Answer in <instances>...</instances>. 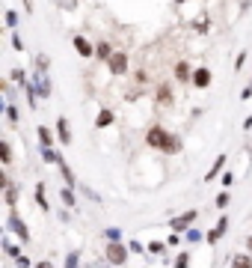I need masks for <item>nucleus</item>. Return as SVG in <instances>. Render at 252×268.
Wrapping results in <instances>:
<instances>
[{"label":"nucleus","instance_id":"nucleus-47","mask_svg":"<svg viewBox=\"0 0 252 268\" xmlns=\"http://www.w3.org/2000/svg\"><path fill=\"white\" fill-rule=\"evenodd\" d=\"M101 268H113V265H110V262H104V265H101Z\"/></svg>","mask_w":252,"mask_h":268},{"label":"nucleus","instance_id":"nucleus-43","mask_svg":"<svg viewBox=\"0 0 252 268\" xmlns=\"http://www.w3.org/2000/svg\"><path fill=\"white\" fill-rule=\"evenodd\" d=\"M240 99H243V101H249V99H252V84L246 87V90H243V93H240Z\"/></svg>","mask_w":252,"mask_h":268},{"label":"nucleus","instance_id":"nucleus-46","mask_svg":"<svg viewBox=\"0 0 252 268\" xmlns=\"http://www.w3.org/2000/svg\"><path fill=\"white\" fill-rule=\"evenodd\" d=\"M246 250L252 253V235H246Z\"/></svg>","mask_w":252,"mask_h":268},{"label":"nucleus","instance_id":"nucleus-32","mask_svg":"<svg viewBox=\"0 0 252 268\" xmlns=\"http://www.w3.org/2000/svg\"><path fill=\"white\" fill-rule=\"evenodd\" d=\"M104 238H107V241H122V230H119V227H107V230H104Z\"/></svg>","mask_w":252,"mask_h":268},{"label":"nucleus","instance_id":"nucleus-34","mask_svg":"<svg viewBox=\"0 0 252 268\" xmlns=\"http://www.w3.org/2000/svg\"><path fill=\"white\" fill-rule=\"evenodd\" d=\"M134 81H137L140 87H146V84H149V72H146V69H137V72H134Z\"/></svg>","mask_w":252,"mask_h":268},{"label":"nucleus","instance_id":"nucleus-17","mask_svg":"<svg viewBox=\"0 0 252 268\" xmlns=\"http://www.w3.org/2000/svg\"><path fill=\"white\" fill-rule=\"evenodd\" d=\"M39 155H42V161H45V164H60V158H63L54 146H42V149H39Z\"/></svg>","mask_w":252,"mask_h":268},{"label":"nucleus","instance_id":"nucleus-14","mask_svg":"<svg viewBox=\"0 0 252 268\" xmlns=\"http://www.w3.org/2000/svg\"><path fill=\"white\" fill-rule=\"evenodd\" d=\"M116 122V113L110 110V107H101L98 113H95V128H110Z\"/></svg>","mask_w":252,"mask_h":268},{"label":"nucleus","instance_id":"nucleus-39","mask_svg":"<svg viewBox=\"0 0 252 268\" xmlns=\"http://www.w3.org/2000/svg\"><path fill=\"white\" fill-rule=\"evenodd\" d=\"M243 66H246V51H240V54H237V60H234V72H240Z\"/></svg>","mask_w":252,"mask_h":268},{"label":"nucleus","instance_id":"nucleus-30","mask_svg":"<svg viewBox=\"0 0 252 268\" xmlns=\"http://www.w3.org/2000/svg\"><path fill=\"white\" fill-rule=\"evenodd\" d=\"M9 81L24 84V81H27V72H24V69H9Z\"/></svg>","mask_w":252,"mask_h":268},{"label":"nucleus","instance_id":"nucleus-5","mask_svg":"<svg viewBox=\"0 0 252 268\" xmlns=\"http://www.w3.org/2000/svg\"><path fill=\"white\" fill-rule=\"evenodd\" d=\"M71 48H74V54H77V57H83V60H95V42H89L83 33L71 36Z\"/></svg>","mask_w":252,"mask_h":268},{"label":"nucleus","instance_id":"nucleus-22","mask_svg":"<svg viewBox=\"0 0 252 268\" xmlns=\"http://www.w3.org/2000/svg\"><path fill=\"white\" fill-rule=\"evenodd\" d=\"M0 161H3V167H12V146H9V140H0Z\"/></svg>","mask_w":252,"mask_h":268},{"label":"nucleus","instance_id":"nucleus-36","mask_svg":"<svg viewBox=\"0 0 252 268\" xmlns=\"http://www.w3.org/2000/svg\"><path fill=\"white\" fill-rule=\"evenodd\" d=\"M15 265H18V268H33V265H36V262H33V259H30V256H27V253H21V256L15 259Z\"/></svg>","mask_w":252,"mask_h":268},{"label":"nucleus","instance_id":"nucleus-4","mask_svg":"<svg viewBox=\"0 0 252 268\" xmlns=\"http://www.w3.org/2000/svg\"><path fill=\"white\" fill-rule=\"evenodd\" d=\"M6 230H12V233L18 235V241H24V244L30 241V227H27V224L18 218V212H15V209H9V218H6Z\"/></svg>","mask_w":252,"mask_h":268},{"label":"nucleus","instance_id":"nucleus-3","mask_svg":"<svg viewBox=\"0 0 252 268\" xmlns=\"http://www.w3.org/2000/svg\"><path fill=\"white\" fill-rule=\"evenodd\" d=\"M104 66H107V72H110L113 78H125L128 72H131V57H128V51L116 48V54H113Z\"/></svg>","mask_w":252,"mask_h":268},{"label":"nucleus","instance_id":"nucleus-20","mask_svg":"<svg viewBox=\"0 0 252 268\" xmlns=\"http://www.w3.org/2000/svg\"><path fill=\"white\" fill-rule=\"evenodd\" d=\"M228 268H252V256L249 253H234Z\"/></svg>","mask_w":252,"mask_h":268},{"label":"nucleus","instance_id":"nucleus-37","mask_svg":"<svg viewBox=\"0 0 252 268\" xmlns=\"http://www.w3.org/2000/svg\"><path fill=\"white\" fill-rule=\"evenodd\" d=\"M181 241H184V235H181V233H172L169 238H166V244H169V247H178Z\"/></svg>","mask_w":252,"mask_h":268},{"label":"nucleus","instance_id":"nucleus-13","mask_svg":"<svg viewBox=\"0 0 252 268\" xmlns=\"http://www.w3.org/2000/svg\"><path fill=\"white\" fill-rule=\"evenodd\" d=\"M225 230H228V218L222 215L220 221H217V227H214L211 233H205V241H208V244H217V241H220L222 235H225Z\"/></svg>","mask_w":252,"mask_h":268},{"label":"nucleus","instance_id":"nucleus-35","mask_svg":"<svg viewBox=\"0 0 252 268\" xmlns=\"http://www.w3.org/2000/svg\"><path fill=\"white\" fill-rule=\"evenodd\" d=\"M12 51H24V39L18 30H12Z\"/></svg>","mask_w":252,"mask_h":268},{"label":"nucleus","instance_id":"nucleus-18","mask_svg":"<svg viewBox=\"0 0 252 268\" xmlns=\"http://www.w3.org/2000/svg\"><path fill=\"white\" fill-rule=\"evenodd\" d=\"M225 161H228V158H225V152H222V155H217V161H214V167H211V170H208V173H205V182H214V179L220 176V170L225 167Z\"/></svg>","mask_w":252,"mask_h":268},{"label":"nucleus","instance_id":"nucleus-26","mask_svg":"<svg viewBox=\"0 0 252 268\" xmlns=\"http://www.w3.org/2000/svg\"><path fill=\"white\" fill-rule=\"evenodd\" d=\"M36 72H51V57L48 54H36Z\"/></svg>","mask_w":252,"mask_h":268},{"label":"nucleus","instance_id":"nucleus-40","mask_svg":"<svg viewBox=\"0 0 252 268\" xmlns=\"http://www.w3.org/2000/svg\"><path fill=\"white\" fill-rule=\"evenodd\" d=\"M128 247H131V253H143V244L140 241H128Z\"/></svg>","mask_w":252,"mask_h":268},{"label":"nucleus","instance_id":"nucleus-9","mask_svg":"<svg viewBox=\"0 0 252 268\" xmlns=\"http://www.w3.org/2000/svg\"><path fill=\"white\" fill-rule=\"evenodd\" d=\"M193 72H196V66H190L187 60H178V63L172 66V78H175L178 84L190 87V81H193Z\"/></svg>","mask_w":252,"mask_h":268},{"label":"nucleus","instance_id":"nucleus-10","mask_svg":"<svg viewBox=\"0 0 252 268\" xmlns=\"http://www.w3.org/2000/svg\"><path fill=\"white\" fill-rule=\"evenodd\" d=\"M196 218H199V212H196V209H190V212H184V215L172 218V221H169V227H172L175 233H181V230H190V227L196 224Z\"/></svg>","mask_w":252,"mask_h":268},{"label":"nucleus","instance_id":"nucleus-1","mask_svg":"<svg viewBox=\"0 0 252 268\" xmlns=\"http://www.w3.org/2000/svg\"><path fill=\"white\" fill-rule=\"evenodd\" d=\"M146 146L149 149H158V152H166V155H178L181 149H184V143H181V137L172 131H166V125H160V122H152L149 128H146Z\"/></svg>","mask_w":252,"mask_h":268},{"label":"nucleus","instance_id":"nucleus-11","mask_svg":"<svg viewBox=\"0 0 252 268\" xmlns=\"http://www.w3.org/2000/svg\"><path fill=\"white\" fill-rule=\"evenodd\" d=\"M57 137H60V146H71V125H68V119L65 116H57Z\"/></svg>","mask_w":252,"mask_h":268},{"label":"nucleus","instance_id":"nucleus-41","mask_svg":"<svg viewBox=\"0 0 252 268\" xmlns=\"http://www.w3.org/2000/svg\"><path fill=\"white\" fill-rule=\"evenodd\" d=\"M231 182H234V176H231V173H222V185L231 188Z\"/></svg>","mask_w":252,"mask_h":268},{"label":"nucleus","instance_id":"nucleus-31","mask_svg":"<svg viewBox=\"0 0 252 268\" xmlns=\"http://www.w3.org/2000/svg\"><path fill=\"white\" fill-rule=\"evenodd\" d=\"M3 250H6V256H9V259H18V256H21V247H18V244H12V241H6V244H3Z\"/></svg>","mask_w":252,"mask_h":268},{"label":"nucleus","instance_id":"nucleus-16","mask_svg":"<svg viewBox=\"0 0 252 268\" xmlns=\"http://www.w3.org/2000/svg\"><path fill=\"white\" fill-rule=\"evenodd\" d=\"M45 182H36V191H33V197H36V206L42 209V212H51V203H48V197H45Z\"/></svg>","mask_w":252,"mask_h":268},{"label":"nucleus","instance_id":"nucleus-28","mask_svg":"<svg viewBox=\"0 0 252 268\" xmlns=\"http://www.w3.org/2000/svg\"><path fill=\"white\" fill-rule=\"evenodd\" d=\"M184 238H187L190 244H199V241H205V233H199L196 227H190L187 233H184Z\"/></svg>","mask_w":252,"mask_h":268},{"label":"nucleus","instance_id":"nucleus-33","mask_svg":"<svg viewBox=\"0 0 252 268\" xmlns=\"http://www.w3.org/2000/svg\"><path fill=\"white\" fill-rule=\"evenodd\" d=\"M228 203H231V194H228V191H222V194H217V200H214V206H217V209H225Z\"/></svg>","mask_w":252,"mask_h":268},{"label":"nucleus","instance_id":"nucleus-21","mask_svg":"<svg viewBox=\"0 0 252 268\" xmlns=\"http://www.w3.org/2000/svg\"><path fill=\"white\" fill-rule=\"evenodd\" d=\"M3 27L6 30H18V12L15 9H6L3 12Z\"/></svg>","mask_w":252,"mask_h":268},{"label":"nucleus","instance_id":"nucleus-15","mask_svg":"<svg viewBox=\"0 0 252 268\" xmlns=\"http://www.w3.org/2000/svg\"><path fill=\"white\" fill-rule=\"evenodd\" d=\"M36 137H39V143H42V146H54V143H60L57 131H51L48 125H36Z\"/></svg>","mask_w":252,"mask_h":268},{"label":"nucleus","instance_id":"nucleus-23","mask_svg":"<svg viewBox=\"0 0 252 268\" xmlns=\"http://www.w3.org/2000/svg\"><path fill=\"white\" fill-rule=\"evenodd\" d=\"M57 167H60V176H63V182H65V185H71V188H74L77 182H74V173H71V167L65 164L63 158H60V164H57Z\"/></svg>","mask_w":252,"mask_h":268},{"label":"nucleus","instance_id":"nucleus-27","mask_svg":"<svg viewBox=\"0 0 252 268\" xmlns=\"http://www.w3.org/2000/svg\"><path fill=\"white\" fill-rule=\"evenodd\" d=\"M190 262H193V256H190V250H181V253L175 256V265H172V268H190Z\"/></svg>","mask_w":252,"mask_h":268},{"label":"nucleus","instance_id":"nucleus-45","mask_svg":"<svg viewBox=\"0 0 252 268\" xmlns=\"http://www.w3.org/2000/svg\"><path fill=\"white\" fill-rule=\"evenodd\" d=\"M249 128H252V113L246 116V119H243V131H249Z\"/></svg>","mask_w":252,"mask_h":268},{"label":"nucleus","instance_id":"nucleus-25","mask_svg":"<svg viewBox=\"0 0 252 268\" xmlns=\"http://www.w3.org/2000/svg\"><path fill=\"white\" fill-rule=\"evenodd\" d=\"M3 110H6V122H9V125H18V107H15L12 101H6Z\"/></svg>","mask_w":252,"mask_h":268},{"label":"nucleus","instance_id":"nucleus-42","mask_svg":"<svg viewBox=\"0 0 252 268\" xmlns=\"http://www.w3.org/2000/svg\"><path fill=\"white\" fill-rule=\"evenodd\" d=\"M24 12H27V15H33V12H36V6H33V0H24Z\"/></svg>","mask_w":252,"mask_h":268},{"label":"nucleus","instance_id":"nucleus-7","mask_svg":"<svg viewBox=\"0 0 252 268\" xmlns=\"http://www.w3.org/2000/svg\"><path fill=\"white\" fill-rule=\"evenodd\" d=\"M211 84H214V72H211L208 66H196L190 87H193V90H199V93H205V90H211Z\"/></svg>","mask_w":252,"mask_h":268},{"label":"nucleus","instance_id":"nucleus-6","mask_svg":"<svg viewBox=\"0 0 252 268\" xmlns=\"http://www.w3.org/2000/svg\"><path fill=\"white\" fill-rule=\"evenodd\" d=\"M155 104L158 107H172L175 104V90H172L169 81H158V87H155Z\"/></svg>","mask_w":252,"mask_h":268},{"label":"nucleus","instance_id":"nucleus-29","mask_svg":"<svg viewBox=\"0 0 252 268\" xmlns=\"http://www.w3.org/2000/svg\"><path fill=\"white\" fill-rule=\"evenodd\" d=\"M63 268H80V253H77V250L65 253V265Z\"/></svg>","mask_w":252,"mask_h":268},{"label":"nucleus","instance_id":"nucleus-12","mask_svg":"<svg viewBox=\"0 0 252 268\" xmlns=\"http://www.w3.org/2000/svg\"><path fill=\"white\" fill-rule=\"evenodd\" d=\"M116 54V48H113V42H107V39H101L98 45H95V60L98 63H107L110 57Z\"/></svg>","mask_w":252,"mask_h":268},{"label":"nucleus","instance_id":"nucleus-19","mask_svg":"<svg viewBox=\"0 0 252 268\" xmlns=\"http://www.w3.org/2000/svg\"><path fill=\"white\" fill-rule=\"evenodd\" d=\"M60 197H63L65 209H74V206H77V197H74V188H71V185H63V191H60Z\"/></svg>","mask_w":252,"mask_h":268},{"label":"nucleus","instance_id":"nucleus-8","mask_svg":"<svg viewBox=\"0 0 252 268\" xmlns=\"http://www.w3.org/2000/svg\"><path fill=\"white\" fill-rule=\"evenodd\" d=\"M33 84L39 90V99H51L54 96V84H51V75L48 72H36L33 69Z\"/></svg>","mask_w":252,"mask_h":268},{"label":"nucleus","instance_id":"nucleus-38","mask_svg":"<svg viewBox=\"0 0 252 268\" xmlns=\"http://www.w3.org/2000/svg\"><path fill=\"white\" fill-rule=\"evenodd\" d=\"M166 250V241H152L149 244V253H163Z\"/></svg>","mask_w":252,"mask_h":268},{"label":"nucleus","instance_id":"nucleus-2","mask_svg":"<svg viewBox=\"0 0 252 268\" xmlns=\"http://www.w3.org/2000/svg\"><path fill=\"white\" fill-rule=\"evenodd\" d=\"M128 256H131V247H128V244H122V241H107L104 259H107L113 268H122L128 262Z\"/></svg>","mask_w":252,"mask_h":268},{"label":"nucleus","instance_id":"nucleus-44","mask_svg":"<svg viewBox=\"0 0 252 268\" xmlns=\"http://www.w3.org/2000/svg\"><path fill=\"white\" fill-rule=\"evenodd\" d=\"M33 268H54V262H48V259H42V262H36Z\"/></svg>","mask_w":252,"mask_h":268},{"label":"nucleus","instance_id":"nucleus-48","mask_svg":"<svg viewBox=\"0 0 252 268\" xmlns=\"http://www.w3.org/2000/svg\"><path fill=\"white\" fill-rule=\"evenodd\" d=\"M175 3H187V0H175Z\"/></svg>","mask_w":252,"mask_h":268},{"label":"nucleus","instance_id":"nucleus-24","mask_svg":"<svg viewBox=\"0 0 252 268\" xmlns=\"http://www.w3.org/2000/svg\"><path fill=\"white\" fill-rule=\"evenodd\" d=\"M193 30H196L199 36H205V33H208V30H211V21H208V15H199V18L193 21Z\"/></svg>","mask_w":252,"mask_h":268}]
</instances>
